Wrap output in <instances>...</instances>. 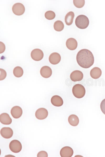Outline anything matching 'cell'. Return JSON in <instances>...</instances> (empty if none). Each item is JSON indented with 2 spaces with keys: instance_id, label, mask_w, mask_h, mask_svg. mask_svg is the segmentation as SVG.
Here are the masks:
<instances>
[{
  "instance_id": "obj_1",
  "label": "cell",
  "mask_w": 105,
  "mask_h": 157,
  "mask_svg": "<svg viewBox=\"0 0 105 157\" xmlns=\"http://www.w3.org/2000/svg\"><path fill=\"white\" fill-rule=\"evenodd\" d=\"M76 60L78 65L84 68H88L93 64L94 58L92 52L87 49L80 50L76 56Z\"/></svg>"
},
{
  "instance_id": "obj_2",
  "label": "cell",
  "mask_w": 105,
  "mask_h": 157,
  "mask_svg": "<svg viewBox=\"0 0 105 157\" xmlns=\"http://www.w3.org/2000/svg\"><path fill=\"white\" fill-rule=\"evenodd\" d=\"M89 21L88 17L83 15L78 16L75 20V24L77 27L81 29L87 28L88 26Z\"/></svg>"
},
{
  "instance_id": "obj_3",
  "label": "cell",
  "mask_w": 105,
  "mask_h": 157,
  "mask_svg": "<svg viewBox=\"0 0 105 157\" xmlns=\"http://www.w3.org/2000/svg\"><path fill=\"white\" fill-rule=\"evenodd\" d=\"M72 92L75 97L78 98H81L85 96L86 90L85 87L82 85L77 84L73 87Z\"/></svg>"
},
{
  "instance_id": "obj_4",
  "label": "cell",
  "mask_w": 105,
  "mask_h": 157,
  "mask_svg": "<svg viewBox=\"0 0 105 157\" xmlns=\"http://www.w3.org/2000/svg\"><path fill=\"white\" fill-rule=\"evenodd\" d=\"M9 148L10 150L13 152L18 153L21 151L22 146L20 141L17 140H13L10 142Z\"/></svg>"
},
{
  "instance_id": "obj_5",
  "label": "cell",
  "mask_w": 105,
  "mask_h": 157,
  "mask_svg": "<svg viewBox=\"0 0 105 157\" xmlns=\"http://www.w3.org/2000/svg\"><path fill=\"white\" fill-rule=\"evenodd\" d=\"M13 13L17 15H21L24 13L25 8L24 5L21 3H16L14 4L12 7Z\"/></svg>"
},
{
  "instance_id": "obj_6",
  "label": "cell",
  "mask_w": 105,
  "mask_h": 157,
  "mask_svg": "<svg viewBox=\"0 0 105 157\" xmlns=\"http://www.w3.org/2000/svg\"><path fill=\"white\" fill-rule=\"evenodd\" d=\"M31 56L33 60L36 61H39L43 58L44 53L41 50L36 48L33 49L32 51Z\"/></svg>"
},
{
  "instance_id": "obj_7",
  "label": "cell",
  "mask_w": 105,
  "mask_h": 157,
  "mask_svg": "<svg viewBox=\"0 0 105 157\" xmlns=\"http://www.w3.org/2000/svg\"><path fill=\"white\" fill-rule=\"evenodd\" d=\"M83 77L82 72L80 71L76 70L73 71L71 74L70 77L71 80L74 82L81 80Z\"/></svg>"
},
{
  "instance_id": "obj_8",
  "label": "cell",
  "mask_w": 105,
  "mask_h": 157,
  "mask_svg": "<svg viewBox=\"0 0 105 157\" xmlns=\"http://www.w3.org/2000/svg\"><path fill=\"white\" fill-rule=\"evenodd\" d=\"M48 114V112L46 109L44 108H40L36 111L35 116L38 119L43 120L47 117Z\"/></svg>"
},
{
  "instance_id": "obj_9",
  "label": "cell",
  "mask_w": 105,
  "mask_h": 157,
  "mask_svg": "<svg viewBox=\"0 0 105 157\" xmlns=\"http://www.w3.org/2000/svg\"><path fill=\"white\" fill-rule=\"evenodd\" d=\"M74 151L72 148L67 146L62 148L60 152V154L62 157H71Z\"/></svg>"
},
{
  "instance_id": "obj_10",
  "label": "cell",
  "mask_w": 105,
  "mask_h": 157,
  "mask_svg": "<svg viewBox=\"0 0 105 157\" xmlns=\"http://www.w3.org/2000/svg\"><path fill=\"white\" fill-rule=\"evenodd\" d=\"M0 133L4 138L9 139L11 137L13 134L12 130L9 127H3L1 130Z\"/></svg>"
},
{
  "instance_id": "obj_11",
  "label": "cell",
  "mask_w": 105,
  "mask_h": 157,
  "mask_svg": "<svg viewBox=\"0 0 105 157\" xmlns=\"http://www.w3.org/2000/svg\"><path fill=\"white\" fill-rule=\"evenodd\" d=\"M61 60L60 55L57 52H53L50 54L49 57L50 62L53 65L59 63Z\"/></svg>"
},
{
  "instance_id": "obj_12",
  "label": "cell",
  "mask_w": 105,
  "mask_h": 157,
  "mask_svg": "<svg viewBox=\"0 0 105 157\" xmlns=\"http://www.w3.org/2000/svg\"><path fill=\"white\" fill-rule=\"evenodd\" d=\"M11 114L13 117L18 119L22 116L23 111L21 108L19 106H13L11 109Z\"/></svg>"
},
{
  "instance_id": "obj_13",
  "label": "cell",
  "mask_w": 105,
  "mask_h": 157,
  "mask_svg": "<svg viewBox=\"0 0 105 157\" xmlns=\"http://www.w3.org/2000/svg\"><path fill=\"white\" fill-rule=\"evenodd\" d=\"M52 71L51 69L48 66L42 67L40 70V74L43 77L47 78L50 77L52 75Z\"/></svg>"
},
{
  "instance_id": "obj_14",
  "label": "cell",
  "mask_w": 105,
  "mask_h": 157,
  "mask_svg": "<svg viewBox=\"0 0 105 157\" xmlns=\"http://www.w3.org/2000/svg\"><path fill=\"white\" fill-rule=\"evenodd\" d=\"M77 42L76 39L72 38H68L66 42L67 48L71 50L75 49L77 46Z\"/></svg>"
},
{
  "instance_id": "obj_15",
  "label": "cell",
  "mask_w": 105,
  "mask_h": 157,
  "mask_svg": "<svg viewBox=\"0 0 105 157\" xmlns=\"http://www.w3.org/2000/svg\"><path fill=\"white\" fill-rule=\"evenodd\" d=\"M1 122L4 125H8L12 122V119L9 115L6 113H3L0 115Z\"/></svg>"
},
{
  "instance_id": "obj_16",
  "label": "cell",
  "mask_w": 105,
  "mask_h": 157,
  "mask_svg": "<svg viewBox=\"0 0 105 157\" xmlns=\"http://www.w3.org/2000/svg\"><path fill=\"white\" fill-rule=\"evenodd\" d=\"M51 104L56 106H60L62 105L63 101L60 96L58 95H54L51 98Z\"/></svg>"
},
{
  "instance_id": "obj_17",
  "label": "cell",
  "mask_w": 105,
  "mask_h": 157,
  "mask_svg": "<svg viewBox=\"0 0 105 157\" xmlns=\"http://www.w3.org/2000/svg\"><path fill=\"white\" fill-rule=\"evenodd\" d=\"M102 73L101 69L97 67H95L90 71V75L93 78L97 79L99 78Z\"/></svg>"
},
{
  "instance_id": "obj_18",
  "label": "cell",
  "mask_w": 105,
  "mask_h": 157,
  "mask_svg": "<svg viewBox=\"0 0 105 157\" xmlns=\"http://www.w3.org/2000/svg\"><path fill=\"white\" fill-rule=\"evenodd\" d=\"M68 121L71 125L76 126L79 123V119L78 116L75 114H71L70 115L68 118Z\"/></svg>"
},
{
  "instance_id": "obj_19",
  "label": "cell",
  "mask_w": 105,
  "mask_h": 157,
  "mask_svg": "<svg viewBox=\"0 0 105 157\" xmlns=\"http://www.w3.org/2000/svg\"><path fill=\"white\" fill-rule=\"evenodd\" d=\"M74 13L72 11L69 12L66 15L65 18V22L67 25H70L73 23L74 17Z\"/></svg>"
},
{
  "instance_id": "obj_20",
  "label": "cell",
  "mask_w": 105,
  "mask_h": 157,
  "mask_svg": "<svg viewBox=\"0 0 105 157\" xmlns=\"http://www.w3.org/2000/svg\"><path fill=\"white\" fill-rule=\"evenodd\" d=\"M54 27L56 31H60L63 29L64 28V25L61 21L57 20L54 23Z\"/></svg>"
},
{
  "instance_id": "obj_21",
  "label": "cell",
  "mask_w": 105,
  "mask_h": 157,
  "mask_svg": "<svg viewBox=\"0 0 105 157\" xmlns=\"http://www.w3.org/2000/svg\"><path fill=\"white\" fill-rule=\"evenodd\" d=\"M13 74L15 77H20L23 75V70L21 67L19 66H16L13 69Z\"/></svg>"
},
{
  "instance_id": "obj_22",
  "label": "cell",
  "mask_w": 105,
  "mask_h": 157,
  "mask_svg": "<svg viewBox=\"0 0 105 157\" xmlns=\"http://www.w3.org/2000/svg\"><path fill=\"white\" fill-rule=\"evenodd\" d=\"M45 18L48 20L54 19L55 17V14L53 11L49 10L46 12L45 14Z\"/></svg>"
},
{
  "instance_id": "obj_23",
  "label": "cell",
  "mask_w": 105,
  "mask_h": 157,
  "mask_svg": "<svg viewBox=\"0 0 105 157\" xmlns=\"http://www.w3.org/2000/svg\"><path fill=\"white\" fill-rule=\"evenodd\" d=\"M73 2L74 5L79 8L82 7L85 4L84 0H74Z\"/></svg>"
},
{
  "instance_id": "obj_24",
  "label": "cell",
  "mask_w": 105,
  "mask_h": 157,
  "mask_svg": "<svg viewBox=\"0 0 105 157\" xmlns=\"http://www.w3.org/2000/svg\"><path fill=\"white\" fill-rule=\"evenodd\" d=\"M0 80H3L6 77L7 73L6 71L3 69L0 68Z\"/></svg>"
},
{
  "instance_id": "obj_25",
  "label": "cell",
  "mask_w": 105,
  "mask_h": 157,
  "mask_svg": "<svg viewBox=\"0 0 105 157\" xmlns=\"http://www.w3.org/2000/svg\"><path fill=\"white\" fill-rule=\"evenodd\" d=\"M100 107L102 111L105 115V98L101 102Z\"/></svg>"
},
{
  "instance_id": "obj_26",
  "label": "cell",
  "mask_w": 105,
  "mask_h": 157,
  "mask_svg": "<svg viewBox=\"0 0 105 157\" xmlns=\"http://www.w3.org/2000/svg\"><path fill=\"white\" fill-rule=\"evenodd\" d=\"M37 157H47L48 154L45 151H42L39 152L37 154Z\"/></svg>"
},
{
  "instance_id": "obj_27",
  "label": "cell",
  "mask_w": 105,
  "mask_h": 157,
  "mask_svg": "<svg viewBox=\"0 0 105 157\" xmlns=\"http://www.w3.org/2000/svg\"><path fill=\"white\" fill-rule=\"evenodd\" d=\"M5 49V46L4 44L1 42H0V53H3Z\"/></svg>"
}]
</instances>
